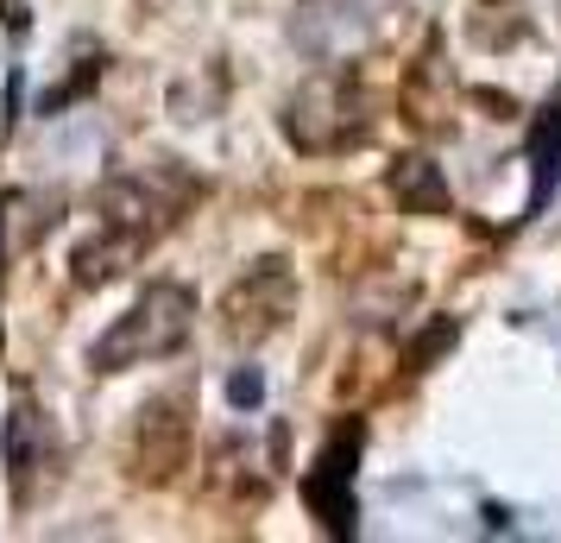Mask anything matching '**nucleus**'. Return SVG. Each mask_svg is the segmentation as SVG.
Here are the masks:
<instances>
[{"label": "nucleus", "mask_w": 561, "mask_h": 543, "mask_svg": "<svg viewBox=\"0 0 561 543\" xmlns=\"http://www.w3.org/2000/svg\"><path fill=\"white\" fill-rule=\"evenodd\" d=\"M290 310H297V285H290V265H284V259H259V265H247V279H240V285L228 291V304H221L233 341L278 336Z\"/></svg>", "instance_id": "obj_5"}, {"label": "nucleus", "mask_w": 561, "mask_h": 543, "mask_svg": "<svg viewBox=\"0 0 561 543\" xmlns=\"http://www.w3.org/2000/svg\"><path fill=\"white\" fill-rule=\"evenodd\" d=\"M228 398L240 405V411H253L259 398H265V380H259L253 366H247V373H233V380H228Z\"/></svg>", "instance_id": "obj_13"}, {"label": "nucleus", "mask_w": 561, "mask_h": 543, "mask_svg": "<svg viewBox=\"0 0 561 543\" xmlns=\"http://www.w3.org/2000/svg\"><path fill=\"white\" fill-rule=\"evenodd\" d=\"M139 7H146V13H164V7H171V0H139Z\"/></svg>", "instance_id": "obj_14"}, {"label": "nucleus", "mask_w": 561, "mask_h": 543, "mask_svg": "<svg viewBox=\"0 0 561 543\" xmlns=\"http://www.w3.org/2000/svg\"><path fill=\"white\" fill-rule=\"evenodd\" d=\"M467 38H473L480 52H511V45L530 38V7H524V0H473Z\"/></svg>", "instance_id": "obj_10"}, {"label": "nucleus", "mask_w": 561, "mask_h": 543, "mask_svg": "<svg viewBox=\"0 0 561 543\" xmlns=\"http://www.w3.org/2000/svg\"><path fill=\"white\" fill-rule=\"evenodd\" d=\"M190 323H196V297L183 285H146L127 310L107 323V336L89 348V366L95 373H127V366L164 361L190 341Z\"/></svg>", "instance_id": "obj_2"}, {"label": "nucleus", "mask_w": 561, "mask_h": 543, "mask_svg": "<svg viewBox=\"0 0 561 543\" xmlns=\"http://www.w3.org/2000/svg\"><path fill=\"white\" fill-rule=\"evenodd\" d=\"M51 462H57L51 430H45V417L32 411V398H20L13 417H7V467H13V506L20 512L51 487Z\"/></svg>", "instance_id": "obj_8"}, {"label": "nucleus", "mask_w": 561, "mask_h": 543, "mask_svg": "<svg viewBox=\"0 0 561 543\" xmlns=\"http://www.w3.org/2000/svg\"><path fill=\"white\" fill-rule=\"evenodd\" d=\"M404 26V0H297L290 45L316 64H354Z\"/></svg>", "instance_id": "obj_3"}, {"label": "nucleus", "mask_w": 561, "mask_h": 543, "mask_svg": "<svg viewBox=\"0 0 561 543\" xmlns=\"http://www.w3.org/2000/svg\"><path fill=\"white\" fill-rule=\"evenodd\" d=\"M385 183H391V196H398V208H404V215H448V208H455V196H448V178H442V171H435L423 152L391 158Z\"/></svg>", "instance_id": "obj_9"}, {"label": "nucleus", "mask_w": 561, "mask_h": 543, "mask_svg": "<svg viewBox=\"0 0 561 543\" xmlns=\"http://www.w3.org/2000/svg\"><path fill=\"white\" fill-rule=\"evenodd\" d=\"M354 462H359V423H347L322 442L316 467L304 474V499L329 538H354Z\"/></svg>", "instance_id": "obj_6"}, {"label": "nucleus", "mask_w": 561, "mask_h": 543, "mask_svg": "<svg viewBox=\"0 0 561 543\" xmlns=\"http://www.w3.org/2000/svg\"><path fill=\"white\" fill-rule=\"evenodd\" d=\"M530 158H536V183H530V215H536L542 196H556V183H561V108H549V121L536 127Z\"/></svg>", "instance_id": "obj_12"}, {"label": "nucleus", "mask_w": 561, "mask_h": 543, "mask_svg": "<svg viewBox=\"0 0 561 543\" xmlns=\"http://www.w3.org/2000/svg\"><path fill=\"white\" fill-rule=\"evenodd\" d=\"M190 462V417H183V398H152L139 423H133V449H127V467L133 480H146V487H164L178 467Z\"/></svg>", "instance_id": "obj_7"}, {"label": "nucleus", "mask_w": 561, "mask_h": 543, "mask_svg": "<svg viewBox=\"0 0 561 543\" xmlns=\"http://www.w3.org/2000/svg\"><path fill=\"white\" fill-rule=\"evenodd\" d=\"M373 133V102L366 89L347 77V64H322L309 82H297V95L284 102V139L309 158L347 152Z\"/></svg>", "instance_id": "obj_1"}, {"label": "nucleus", "mask_w": 561, "mask_h": 543, "mask_svg": "<svg viewBox=\"0 0 561 543\" xmlns=\"http://www.w3.org/2000/svg\"><path fill=\"white\" fill-rule=\"evenodd\" d=\"M442 57H423L416 70H410V82H404V114H410V127H423V133H442L448 127V102H455V82L435 70Z\"/></svg>", "instance_id": "obj_11"}, {"label": "nucleus", "mask_w": 561, "mask_h": 543, "mask_svg": "<svg viewBox=\"0 0 561 543\" xmlns=\"http://www.w3.org/2000/svg\"><path fill=\"white\" fill-rule=\"evenodd\" d=\"M164 228H171V203H158L146 183H107L102 234L77 247V285H107V279H121Z\"/></svg>", "instance_id": "obj_4"}]
</instances>
